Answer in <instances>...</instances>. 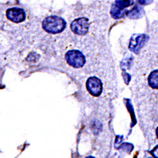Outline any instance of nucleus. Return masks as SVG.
I'll list each match as a JSON object with an SVG mask.
<instances>
[{"mask_svg": "<svg viewBox=\"0 0 158 158\" xmlns=\"http://www.w3.org/2000/svg\"><path fill=\"white\" fill-rule=\"evenodd\" d=\"M156 135H157V138H158V128H157V130H156Z\"/></svg>", "mask_w": 158, "mask_h": 158, "instance_id": "nucleus-11", "label": "nucleus"}, {"mask_svg": "<svg viewBox=\"0 0 158 158\" xmlns=\"http://www.w3.org/2000/svg\"><path fill=\"white\" fill-rule=\"evenodd\" d=\"M143 13L144 11L143 8L139 5H135L132 9H131L128 11L127 15L130 19H135L141 17L143 14Z\"/></svg>", "mask_w": 158, "mask_h": 158, "instance_id": "nucleus-7", "label": "nucleus"}, {"mask_svg": "<svg viewBox=\"0 0 158 158\" xmlns=\"http://www.w3.org/2000/svg\"><path fill=\"white\" fill-rule=\"evenodd\" d=\"M70 28L72 31L75 34L84 35L86 34L89 31V20L84 17L77 19L72 22L70 25Z\"/></svg>", "mask_w": 158, "mask_h": 158, "instance_id": "nucleus-3", "label": "nucleus"}, {"mask_svg": "<svg viewBox=\"0 0 158 158\" xmlns=\"http://www.w3.org/2000/svg\"><path fill=\"white\" fill-rule=\"evenodd\" d=\"M65 59L69 65L75 69L81 68L85 63L84 55L77 49L69 51L65 55Z\"/></svg>", "mask_w": 158, "mask_h": 158, "instance_id": "nucleus-2", "label": "nucleus"}, {"mask_svg": "<svg viewBox=\"0 0 158 158\" xmlns=\"http://www.w3.org/2000/svg\"><path fill=\"white\" fill-rule=\"evenodd\" d=\"M65 21L58 16H49L43 22V29L49 34H58L64 31L66 27Z\"/></svg>", "mask_w": 158, "mask_h": 158, "instance_id": "nucleus-1", "label": "nucleus"}, {"mask_svg": "<svg viewBox=\"0 0 158 158\" xmlns=\"http://www.w3.org/2000/svg\"><path fill=\"white\" fill-rule=\"evenodd\" d=\"M7 19L14 23H20L25 20L26 14L24 10L20 8H11L6 11Z\"/></svg>", "mask_w": 158, "mask_h": 158, "instance_id": "nucleus-5", "label": "nucleus"}, {"mask_svg": "<svg viewBox=\"0 0 158 158\" xmlns=\"http://www.w3.org/2000/svg\"><path fill=\"white\" fill-rule=\"evenodd\" d=\"M87 89L90 94L93 96H99L102 91V84L96 77H90L86 82Z\"/></svg>", "mask_w": 158, "mask_h": 158, "instance_id": "nucleus-4", "label": "nucleus"}, {"mask_svg": "<svg viewBox=\"0 0 158 158\" xmlns=\"http://www.w3.org/2000/svg\"><path fill=\"white\" fill-rule=\"evenodd\" d=\"M154 0H137L139 5H148L153 2Z\"/></svg>", "mask_w": 158, "mask_h": 158, "instance_id": "nucleus-10", "label": "nucleus"}, {"mask_svg": "<svg viewBox=\"0 0 158 158\" xmlns=\"http://www.w3.org/2000/svg\"><path fill=\"white\" fill-rule=\"evenodd\" d=\"M134 4V0H115L114 2V5L121 9H125Z\"/></svg>", "mask_w": 158, "mask_h": 158, "instance_id": "nucleus-9", "label": "nucleus"}, {"mask_svg": "<svg viewBox=\"0 0 158 158\" xmlns=\"http://www.w3.org/2000/svg\"><path fill=\"white\" fill-rule=\"evenodd\" d=\"M128 10L125 9H121L117 7L114 4L112 6L110 11L111 17L114 19H120L123 18L125 15H127Z\"/></svg>", "mask_w": 158, "mask_h": 158, "instance_id": "nucleus-6", "label": "nucleus"}, {"mask_svg": "<svg viewBox=\"0 0 158 158\" xmlns=\"http://www.w3.org/2000/svg\"><path fill=\"white\" fill-rule=\"evenodd\" d=\"M149 84L153 89H158V70L151 72L149 77Z\"/></svg>", "mask_w": 158, "mask_h": 158, "instance_id": "nucleus-8", "label": "nucleus"}]
</instances>
